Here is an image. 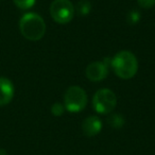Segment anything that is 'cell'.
<instances>
[{
    "mask_svg": "<svg viewBox=\"0 0 155 155\" xmlns=\"http://www.w3.org/2000/svg\"><path fill=\"white\" fill-rule=\"evenodd\" d=\"M112 67L117 75L122 80L132 79L138 69V62L136 56L131 51H119L110 61Z\"/></svg>",
    "mask_w": 155,
    "mask_h": 155,
    "instance_id": "1",
    "label": "cell"
},
{
    "mask_svg": "<svg viewBox=\"0 0 155 155\" xmlns=\"http://www.w3.org/2000/svg\"><path fill=\"white\" fill-rule=\"evenodd\" d=\"M19 30L29 41H39L46 33V24L38 14L27 13L20 18Z\"/></svg>",
    "mask_w": 155,
    "mask_h": 155,
    "instance_id": "2",
    "label": "cell"
},
{
    "mask_svg": "<svg viewBox=\"0 0 155 155\" xmlns=\"http://www.w3.org/2000/svg\"><path fill=\"white\" fill-rule=\"evenodd\" d=\"M65 107L70 113H79L87 104V95L80 86H70L64 96Z\"/></svg>",
    "mask_w": 155,
    "mask_h": 155,
    "instance_id": "3",
    "label": "cell"
},
{
    "mask_svg": "<svg viewBox=\"0 0 155 155\" xmlns=\"http://www.w3.org/2000/svg\"><path fill=\"white\" fill-rule=\"evenodd\" d=\"M50 14L58 24H68L74 15V7L70 0H54L50 5Z\"/></svg>",
    "mask_w": 155,
    "mask_h": 155,
    "instance_id": "4",
    "label": "cell"
},
{
    "mask_svg": "<svg viewBox=\"0 0 155 155\" xmlns=\"http://www.w3.org/2000/svg\"><path fill=\"white\" fill-rule=\"evenodd\" d=\"M116 95L112 91H110V89H99L93 98L94 108L99 114H110L116 107Z\"/></svg>",
    "mask_w": 155,
    "mask_h": 155,
    "instance_id": "5",
    "label": "cell"
},
{
    "mask_svg": "<svg viewBox=\"0 0 155 155\" xmlns=\"http://www.w3.org/2000/svg\"><path fill=\"white\" fill-rule=\"evenodd\" d=\"M108 73V68L105 63L93 62L86 68V77L93 82H100L104 80Z\"/></svg>",
    "mask_w": 155,
    "mask_h": 155,
    "instance_id": "6",
    "label": "cell"
},
{
    "mask_svg": "<svg viewBox=\"0 0 155 155\" xmlns=\"http://www.w3.org/2000/svg\"><path fill=\"white\" fill-rule=\"evenodd\" d=\"M14 96L13 83L7 78H0V106L7 105Z\"/></svg>",
    "mask_w": 155,
    "mask_h": 155,
    "instance_id": "7",
    "label": "cell"
},
{
    "mask_svg": "<svg viewBox=\"0 0 155 155\" xmlns=\"http://www.w3.org/2000/svg\"><path fill=\"white\" fill-rule=\"evenodd\" d=\"M102 129V122L98 117H87L82 123V131L87 137H94L100 133Z\"/></svg>",
    "mask_w": 155,
    "mask_h": 155,
    "instance_id": "8",
    "label": "cell"
},
{
    "mask_svg": "<svg viewBox=\"0 0 155 155\" xmlns=\"http://www.w3.org/2000/svg\"><path fill=\"white\" fill-rule=\"evenodd\" d=\"M108 122L115 129H119L124 124V118L119 114H114L108 118Z\"/></svg>",
    "mask_w": 155,
    "mask_h": 155,
    "instance_id": "9",
    "label": "cell"
},
{
    "mask_svg": "<svg viewBox=\"0 0 155 155\" xmlns=\"http://www.w3.org/2000/svg\"><path fill=\"white\" fill-rule=\"evenodd\" d=\"M77 10L79 12V14H81V15H87L91 10V2L87 1V0H82V1H80V2L78 3Z\"/></svg>",
    "mask_w": 155,
    "mask_h": 155,
    "instance_id": "10",
    "label": "cell"
},
{
    "mask_svg": "<svg viewBox=\"0 0 155 155\" xmlns=\"http://www.w3.org/2000/svg\"><path fill=\"white\" fill-rule=\"evenodd\" d=\"M16 7L20 10H28L35 5V0H13Z\"/></svg>",
    "mask_w": 155,
    "mask_h": 155,
    "instance_id": "11",
    "label": "cell"
},
{
    "mask_svg": "<svg viewBox=\"0 0 155 155\" xmlns=\"http://www.w3.org/2000/svg\"><path fill=\"white\" fill-rule=\"evenodd\" d=\"M51 113L54 116H62L64 114V106L58 102H56L51 106Z\"/></svg>",
    "mask_w": 155,
    "mask_h": 155,
    "instance_id": "12",
    "label": "cell"
},
{
    "mask_svg": "<svg viewBox=\"0 0 155 155\" xmlns=\"http://www.w3.org/2000/svg\"><path fill=\"white\" fill-rule=\"evenodd\" d=\"M138 3L143 9H150L155 5V0H138Z\"/></svg>",
    "mask_w": 155,
    "mask_h": 155,
    "instance_id": "13",
    "label": "cell"
},
{
    "mask_svg": "<svg viewBox=\"0 0 155 155\" xmlns=\"http://www.w3.org/2000/svg\"><path fill=\"white\" fill-rule=\"evenodd\" d=\"M129 18H130V20H131V24H136V22L139 21L140 14L138 13V12H136V11H133V12H131V13H130Z\"/></svg>",
    "mask_w": 155,
    "mask_h": 155,
    "instance_id": "14",
    "label": "cell"
},
{
    "mask_svg": "<svg viewBox=\"0 0 155 155\" xmlns=\"http://www.w3.org/2000/svg\"><path fill=\"white\" fill-rule=\"evenodd\" d=\"M0 155H5V150H0Z\"/></svg>",
    "mask_w": 155,
    "mask_h": 155,
    "instance_id": "15",
    "label": "cell"
}]
</instances>
